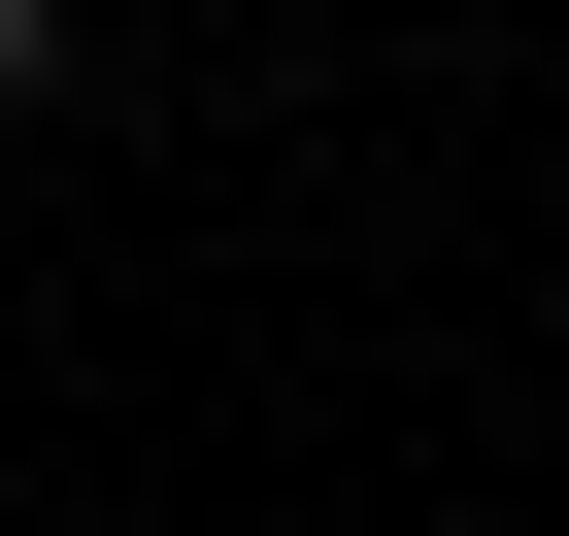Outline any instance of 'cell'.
<instances>
[{
    "label": "cell",
    "mask_w": 569,
    "mask_h": 536,
    "mask_svg": "<svg viewBox=\"0 0 569 536\" xmlns=\"http://www.w3.org/2000/svg\"><path fill=\"white\" fill-rule=\"evenodd\" d=\"M0 101H68V0H0Z\"/></svg>",
    "instance_id": "cell-1"
}]
</instances>
